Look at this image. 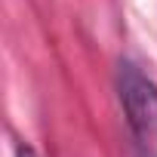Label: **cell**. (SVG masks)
I'll list each match as a JSON object with an SVG mask.
<instances>
[{
  "instance_id": "7a4b0ae2",
  "label": "cell",
  "mask_w": 157,
  "mask_h": 157,
  "mask_svg": "<svg viewBox=\"0 0 157 157\" xmlns=\"http://www.w3.org/2000/svg\"><path fill=\"white\" fill-rule=\"evenodd\" d=\"M16 157H37V154H34L28 145H19V148H16Z\"/></svg>"
},
{
  "instance_id": "6da1fadb",
  "label": "cell",
  "mask_w": 157,
  "mask_h": 157,
  "mask_svg": "<svg viewBox=\"0 0 157 157\" xmlns=\"http://www.w3.org/2000/svg\"><path fill=\"white\" fill-rule=\"evenodd\" d=\"M117 99H120L132 139L139 145H151L157 139V83L139 65L120 62L117 65Z\"/></svg>"
}]
</instances>
